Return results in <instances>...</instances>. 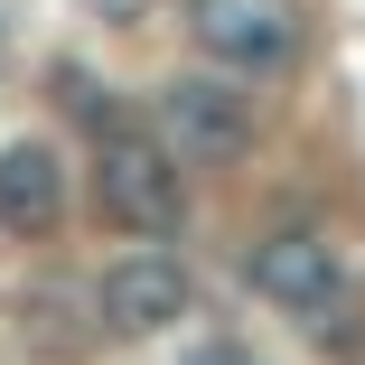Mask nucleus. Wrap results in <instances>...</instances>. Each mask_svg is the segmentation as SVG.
<instances>
[{"label":"nucleus","mask_w":365,"mask_h":365,"mask_svg":"<svg viewBox=\"0 0 365 365\" xmlns=\"http://www.w3.org/2000/svg\"><path fill=\"white\" fill-rule=\"evenodd\" d=\"M140 10H150V0H85V19H103V29H131Z\"/></svg>","instance_id":"nucleus-8"},{"label":"nucleus","mask_w":365,"mask_h":365,"mask_svg":"<svg viewBox=\"0 0 365 365\" xmlns=\"http://www.w3.org/2000/svg\"><path fill=\"white\" fill-rule=\"evenodd\" d=\"M56 215H66V160L47 150V140H10L0 150V235H56Z\"/></svg>","instance_id":"nucleus-6"},{"label":"nucleus","mask_w":365,"mask_h":365,"mask_svg":"<svg viewBox=\"0 0 365 365\" xmlns=\"http://www.w3.org/2000/svg\"><path fill=\"white\" fill-rule=\"evenodd\" d=\"M94 206L113 215L122 235H178V215H187V178L178 160L160 150L150 131H131V122H103L94 131Z\"/></svg>","instance_id":"nucleus-1"},{"label":"nucleus","mask_w":365,"mask_h":365,"mask_svg":"<svg viewBox=\"0 0 365 365\" xmlns=\"http://www.w3.org/2000/svg\"><path fill=\"white\" fill-rule=\"evenodd\" d=\"M94 319H103V337H160V328H178V319H187V262L140 235V244L94 281Z\"/></svg>","instance_id":"nucleus-2"},{"label":"nucleus","mask_w":365,"mask_h":365,"mask_svg":"<svg viewBox=\"0 0 365 365\" xmlns=\"http://www.w3.org/2000/svg\"><path fill=\"white\" fill-rule=\"evenodd\" d=\"M160 150L187 160V169H225L253 150V113L235 85H215V76H178L160 94Z\"/></svg>","instance_id":"nucleus-3"},{"label":"nucleus","mask_w":365,"mask_h":365,"mask_svg":"<svg viewBox=\"0 0 365 365\" xmlns=\"http://www.w3.org/2000/svg\"><path fill=\"white\" fill-rule=\"evenodd\" d=\"M253 290L290 319H319V309H337V253L319 235H272V244H253Z\"/></svg>","instance_id":"nucleus-5"},{"label":"nucleus","mask_w":365,"mask_h":365,"mask_svg":"<svg viewBox=\"0 0 365 365\" xmlns=\"http://www.w3.org/2000/svg\"><path fill=\"white\" fill-rule=\"evenodd\" d=\"M187 38L215 66H281L300 47V10L290 0H187Z\"/></svg>","instance_id":"nucleus-4"},{"label":"nucleus","mask_w":365,"mask_h":365,"mask_svg":"<svg viewBox=\"0 0 365 365\" xmlns=\"http://www.w3.org/2000/svg\"><path fill=\"white\" fill-rule=\"evenodd\" d=\"M56 103H76V113H85V122H94V131H103V122H122V113H113V103H103V85H94V76H85V66H56Z\"/></svg>","instance_id":"nucleus-7"},{"label":"nucleus","mask_w":365,"mask_h":365,"mask_svg":"<svg viewBox=\"0 0 365 365\" xmlns=\"http://www.w3.org/2000/svg\"><path fill=\"white\" fill-rule=\"evenodd\" d=\"M0 66H10V38H0Z\"/></svg>","instance_id":"nucleus-9"}]
</instances>
